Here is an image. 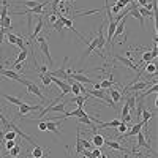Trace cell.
Wrapping results in <instances>:
<instances>
[{
  "label": "cell",
  "mask_w": 158,
  "mask_h": 158,
  "mask_svg": "<svg viewBox=\"0 0 158 158\" xmlns=\"http://www.w3.org/2000/svg\"><path fill=\"white\" fill-rule=\"evenodd\" d=\"M0 73H2L5 77H10V79H15V81H18V79L21 77L16 71H13V70H5V68H0Z\"/></svg>",
  "instance_id": "2e32d148"
},
{
  "label": "cell",
  "mask_w": 158,
  "mask_h": 158,
  "mask_svg": "<svg viewBox=\"0 0 158 158\" xmlns=\"http://www.w3.org/2000/svg\"><path fill=\"white\" fill-rule=\"evenodd\" d=\"M79 118V122H81V123H84V125H87V127H94V122H92V118H90V115H84V117H77Z\"/></svg>",
  "instance_id": "1f68e13d"
},
{
  "label": "cell",
  "mask_w": 158,
  "mask_h": 158,
  "mask_svg": "<svg viewBox=\"0 0 158 158\" xmlns=\"http://www.w3.org/2000/svg\"><path fill=\"white\" fill-rule=\"evenodd\" d=\"M84 150V146H82V139H81V131L77 130V136H76V155H81Z\"/></svg>",
  "instance_id": "ffe728a7"
},
{
  "label": "cell",
  "mask_w": 158,
  "mask_h": 158,
  "mask_svg": "<svg viewBox=\"0 0 158 158\" xmlns=\"http://www.w3.org/2000/svg\"><path fill=\"white\" fill-rule=\"evenodd\" d=\"M123 29H125V18L117 24V27H115V32H114V36H112V46H114V40L118 38L122 33H123Z\"/></svg>",
  "instance_id": "9a60e30c"
},
{
  "label": "cell",
  "mask_w": 158,
  "mask_h": 158,
  "mask_svg": "<svg viewBox=\"0 0 158 158\" xmlns=\"http://www.w3.org/2000/svg\"><path fill=\"white\" fill-rule=\"evenodd\" d=\"M40 79H41L43 85H46V87H49V85L52 84V77H51L49 74H40Z\"/></svg>",
  "instance_id": "d6a6232c"
},
{
  "label": "cell",
  "mask_w": 158,
  "mask_h": 158,
  "mask_svg": "<svg viewBox=\"0 0 158 158\" xmlns=\"http://www.w3.org/2000/svg\"><path fill=\"white\" fill-rule=\"evenodd\" d=\"M19 3L27 6V10H30V8H35L36 5H40L41 2H40V0H19Z\"/></svg>",
  "instance_id": "44dd1931"
},
{
  "label": "cell",
  "mask_w": 158,
  "mask_h": 158,
  "mask_svg": "<svg viewBox=\"0 0 158 158\" xmlns=\"http://www.w3.org/2000/svg\"><path fill=\"white\" fill-rule=\"evenodd\" d=\"M43 30V18H41V15H38V24H36V27H35V30H33V33L30 35V40H29V44H32L35 40L38 38V33Z\"/></svg>",
  "instance_id": "30bf717a"
},
{
  "label": "cell",
  "mask_w": 158,
  "mask_h": 158,
  "mask_svg": "<svg viewBox=\"0 0 158 158\" xmlns=\"http://www.w3.org/2000/svg\"><path fill=\"white\" fill-rule=\"evenodd\" d=\"M6 29H3V27H0V44L3 43V38H5V35H6Z\"/></svg>",
  "instance_id": "7bdbcfd3"
},
{
  "label": "cell",
  "mask_w": 158,
  "mask_h": 158,
  "mask_svg": "<svg viewBox=\"0 0 158 158\" xmlns=\"http://www.w3.org/2000/svg\"><path fill=\"white\" fill-rule=\"evenodd\" d=\"M115 130H117V133H120V135H123L125 131L128 130V127H127V123H125V122H120V123H118V127H117Z\"/></svg>",
  "instance_id": "74e56055"
},
{
  "label": "cell",
  "mask_w": 158,
  "mask_h": 158,
  "mask_svg": "<svg viewBox=\"0 0 158 158\" xmlns=\"http://www.w3.org/2000/svg\"><path fill=\"white\" fill-rule=\"evenodd\" d=\"M18 82H21V84H24L25 87H27V92H29V94H33V95H36L40 100H41V103H44V95L41 94V90H40V87L36 85V84H33V82H30L29 81V79H24L22 76L18 79Z\"/></svg>",
  "instance_id": "6da1fadb"
},
{
  "label": "cell",
  "mask_w": 158,
  "mask_h": 158,
  "mask_svg": "<svg viewBox=\"0 0 158 158\" xmlns=\"http://www.w3.org/2000/svg\"><path fill=\"white\" fill-rule=\"evenodd\" d=\"M48 21H49L51 24H54V22L57 21V15H56V13H49V15H48Z\"/></svg>",
  "instance_id": "b9f144b4"
},
{
  "label": "cell",
  "mask_w": 158,
  "mask_h": 158,
  "mask_svg": "<svg viewBox=\"0 0 158 158\" xmlns=\"http://www.w3.org/2000/svg\"><path fill=\"white\" fill-rule=\"evenodd\" d=\"M122 10L120 8H118L117 5H112V8H111V13H114V15H118V13H120Z\"/></svg>",
  "instance_id": "f6af8a7d"
},
{
  "label": "cell",
  "mask_w": 158,
  "mask_h": 158,
  "mask_svg": "<svg viewBox=\"0 0 158 158\" xmlns=\"http://www.w3.org/2000/svg\"><path fill=\"white\" fill-rule=\"evenodd\" d=\"M141 117H142V122L146 123V125H149V120L152 118V112H150L149 109H142V112H141Z\"/></svg>",
  "instance_id": "4316f807"
},
{
  "label": "cell",
  "mask_w": 158,
  "mask_h": 158,
  "mask_svg": "<svg viewBox=\"0 0 158 158\" xmlns=\"http://www.w3.org/2000/svg\"><path fill=\"white\" fill-rule=\"evenodd\" d=\"M97 49L95 51H101L104 48V44H106V36H104V22L100 25L98 29V33H97Z\"/></svg>",
  "instance_id": "52a82bcc"
},
{
  "label": "cell",
  "mask_w": 158,
  "mask_h": 158,
  "mask_svg": "<svg viewBox=\"0 0 158 158\" xmlns=\"http://www.w3.org/2000/svg\"><path fill=\"white\" fill-rule=\"evenodd\" d=\"M92 142H94V147H101V146H104V138H103L101 135L95 133V135H94V139H92Z\"/></svg>",
  "instance_id": "7402d4cb"
},
{
  "label": "cell",
  "mask_w": 158,
  "mask_h": 158,
  "mask_svg": "<svg viewBox=\"0 0 158 158\" xmlns=\"http://www.w3.org/2000/svg\"><path fill=\"white\" fill-rule=\"evenodd\" d=\"M136 147H146L150 153H155V152L152 150V147H150V142H147L146 136L142 135V131H139V133H138V142H136Z\"/></svg>",
  "instance_id": "9c48e42d"
},
{
  "label": "cell",
  "mask_w": 158,
  "mask_h": 158,
  "mask_svg": "<svg viewBox=\"0 0 158 158\" xmlns=\"http://www.w3.org/2000/svg\"><path fill=\"white\" fill-rule=\"evenodd\" d=\"M27 56H29V49H27V46H25L24 49H21V52L18 54V59L13 62V67H16V65H19V63H24L25 59H27Z\"/></svg>",
  "instance_id": "5bb4252c"
},
{
  "label": "cell",
  "mask_w": 158,
  "mask_h": 158,
  "mask_svg": "<svg viewBox=\"0 0 158 158\" xmlns=\"http://www.w3.org/2000/svg\"><path fill=\"white\" fill-rule=\"evenodd\" d=\"M16 46H18L19 49H24L25 46H27V44L24 43V38H22V36H19V35H18V40H16Z\"/></svg>",
  "instance_id": "f35d334b"
},
{
  "label": "cell",
  "mask_w": 158,
  "mask_h": 158,
  "mask_svg": "<svg viewBox=\"0 0 158 158\" xmlns=\"http://www.w3.org/2000/svg\"><path fill=\"white\" fill-rule=\"evenodd\" d=\"M128 15H131V16H133V18H136V19L139 21V24H141L142 27H144V18L141 16V13L138 11V2H135L133 5L130 6V13H128Z\"/></svg>",
  "instance_id": "7c38bea8"
},
{
  "label": "cell",
  "mask_w": 158,
  "mask_h": 158,
  "mask_svg": "<svg viewBox=\"0 0 158 158\" xmlns=\"http://www.w3.org/2000/svg\"><path fill=\"white\" fill-rule=\"evenodd\" d=\"M38 109H41V104H27V103H21L19 104V117L25 115V114H29L32 111H38Z\"/></svg>",
  "instance_id": "5b68a950"
},
{
  "label": "cell",
  "mask_w": 158,
  "mask_h": 158,
  "mask_svg": "<svg viewBox=\"0 0 158 158\" xmlns=\"http://www.w3.org/2000/svg\"><path fill=\"white\" fill-rule=\"evenodd\" d=\"M59 123L57 122H46V131H52V133H56V135H60V130H59Z\"/></svg>",
  "instance_id": "ac0fdd59"
},
{
  "label": "cell",
  "mask_w": 158,
  "mask_h": 158,
  "mask_svg": "<svg viewBox=\"0 0 158 158\" xmlns=\"http://www.w3.org/2000/svg\"><path fill=\"white\" fill-rule=\"evenodd\" d=\"M150 82H152V81H150ZM150 82H147V81H136L133 85L125 87L123 90H120V94H122V97H123L127 92H141V90H144V89H147Z\"/></svg>",
  "instance_id": "277c9868"
},
{
  "label": "cell",
  "mask_w": 158,
  "mask_h": 158,
  "mask_svg": "<svg viewBox=\"0 0 158 158\" xmlns=\"http://www.w3.org/2000/svg\"><path fill=\"white\" fill-rule=\"evenodd\" d=\"M38 70H40V74H48V67H46V65H40V67H38Z\"/></svg>",
  "instance_id": "ee69618b"
},
{
  "label": "cell",
  "mask_w": 158,
  "mask_h": 158,
  "mask_svg": "<svg viewBox=\"0 0 158 158\" xmlns=\"http://www.w3.org/2000/svg\"><path fill=\"white\" fill-rule=\"evenodd\" d=\"M87 98H89L87 94H85V95H77V97H74V101H76V104H77V108H84V103H85Z\"/></svg>",
  "instance_id": "484cf974"
},
{
  "label": "cell",
  "mask_w": 158,
  "mask_h": 158,
  "mask_svg": "<svg viewBox=\"0 0 158 158\" xmlns=\"http://www.w3.org/2000/svg\"><path fill=\"white\" fill-rule=\"evenodd\" d=\"M152 60H153L152 52H150V51H146V52L142 54V62H144V63H149V62H152Z\"/></svg>",
  "instance_id": "e575fe53"
},
{
  "label": "cell",
  "mask_w": 158,
  "mask_h": 158,
  "mask_svg": "<svg viewBox=\"0 0 158 158\" xmlns=\"http://www.w3.org/2000/svg\"><path fill=\"white\" fill-rule=\"evenodd\" d=\"M127 104H128V108H130V112L135 111L136 109V97L135 95H130L128 100H127Z\"/></svg>",
  "instance_id": "f1b7e54d"
},
{
  "label": "cell",
  "mask_w": 158,
  "mask_h": 158,
  "mask_svg": "<svg viewBox=\"0 0 158 158\" xmlns=\"http://www.w3.org/2000/svg\"><path fill=\"white\" fill-rule=\"evenodd\" d=\"M49 3V0H44V2H41L40 5H36L35 8H30V10H24V11H15L13 15H16V16H24V15H41V16H44V6Z\"/></svg>",
  "instance_id": "7a4b0ae2"
},
{
  "label": "cell",
  "mask_w": 158,
  "mask_h": 158,
  "mask_svg": "<svg viewBox=\"0 0 158 158\" xmlns=\"http://www.w3.org/2000/svg\"><path fill=\"white\" fill-rule=\"evenodd\" d=\"M18 144V141L15 139V141H5V147H6V150H11L13 147H15Z\"/></svg>",
  "instance_id": "ab89813d"
},
{
  "label": "cell",
  "mask_w": 158,
  "mask_h": 158,
  "mask_svg": "<svg viewBox=\"0 0 158 158\" xmlns=\"http://www.w3.org/2000/svg\"><path fill=\"white\" fill-rule=\"evenodd\" d=\"M87 112L84 111V108H76L74 111H70V112H65L67 117H84Z\"/></svg>",
  "instance_id": "e0dca14e"
},
{
  "label": "cell",
  "mask_w": 158,
  "mask_h": 158,
  "mask_svg": "<svg viewBox=\"0 0 158 158\" xmlns=\"http://www.w3.org/2000/svg\"><path fill=\"white\" fill-rule=\"evenodd\" d=\"M30 156H33V158H43L44 156V152H43V149L40 147V146H35L33 150L30 152Z\"/></svg>",
  "instance_id": "cb8c5ba5"
},
{
  "label": "cell",
  "mask_w": 158,
  "mask_h": 158,
  "mask_svg": "<svg viewBox=\"0 0 158 158\" xmlns=\"http://www.w3.org/2000/svg\"><path fill=\"white\" fill-rule=\"evenodd\" d=\"M38 130H41V131H46V122H43V120L40 122V123H38Z\"/></svg>",
  "instance_id": "bcb514c9"
},
{
  "label": "cell",
  "mask_w": 158,
  "mask_h": 158,
  "mask_svg": "<svg viewBox=\"0 0 158 158\" xmlns=\"http://www.w3.org/2000/svg\"><path fill=\"white\" fill-rule=\"evenodd\" d=\"M0 25H2L3 29H6L8 32L13 29V24H11V19H10V15L8 16H3V18H0Z\"/></svg>",
  "instance_id": "d6986e66"
},
{
  "label": "cell",
  "mask_w": 158,
  "mask_h": 158,
  "mask_svg": "<svg viewBox=\"0 0 158 158\" xmlns=\"http://www.w3.org/2000/svg\"><path fill=\"white\" fill-rule=\"evenodd\" d=\"M52 29H54V30H62V29H63V22H62V19L59 18V15H57V21L52 24Z\"/></svg>",
  "instance_id": "d590c367"
},
{
  "label": "cell",
  "mask_w": 158,
  "mask_h": 158,
  "mask_svg": "<svg viewBox=\"0 0 158 158\" xmlns=\"http://www.w3.org/2000/svg\"><path fill=\"white\" fill-rule=\"evenodd\" d=\"M156 90H158V87H156V84H153L150 89H144V92L141 94V98H144V97H147V95H150V94H156Z\"/></svg>",
  "instance_id": "4dcf8cb0"
},
{
  "label": "cell",
  "mask_w": 158,
  "mask_h": 158,
  "mask_svg": "<svg viewBox=\"0 0 158 158\" xmlns=\"http://www.w3.org/2000/svg\"><path fill=\"white\" fill-rule=\"evenodd\" d=\"M16 136H18L16 131H13V130L10 131V130H8V131H5V133H3V138H2V139H3V142H5V141H15Z\"/></svg>",
  "instance_id": "d4e9b609"
},
{
  "label": "cell",
  "mask_w": 158,
  "mask_h": 158,
  "mask_svg": "<svg viewBox=\"0 0 158 158\" xmlns=\"http://www.w3.org/2000/svg\"><path fill=\"white\" fill-rule=\"evenodd\" d=\"M6 38H8V43L10 44H16V40H18V35L11 33V32H6Z\"/></svg>",
  "instance_id": "8d00e7d4"
},
{
  "label": "cell",
  "mask_w": 158,
  "mask_h": 158,
  "mask_svg": "<svg viewBox=\"0 0 158 158\" xmlns=\"http://www.w3.org/2000/svg\"><path fill=\"white\" fill-rule=\"evenodd\" d=\"M114 59H117V60H120L123 65H125V67H128L130 70H135L136 73L139 71V65H135V62L133 60H130V59H127V57H122V56H114Z\"/></svg>",
  "instance_id": "ba28073f"
},
{
  "label": "cell",
  "mask_w": 158,
  "mask_h": 158,
  "mask_svg": "<svg viewBox=\"0 0 158 158\" xmlns=\"http://www.w3.org/2000/svg\"><path fill=\"white\" fill-rule=\"evenodd\" d=\"M104 144H106V146L109 147V149H112V150H118V152H123V153H130V150H127L125 147H122L120 144H118V141H106L104 139Z\"/></svg>",
  "instance_id": "8fae6325"
},
{
  "label": "cell",
  "mask_w": 158,
  "mask_h": 158,
  "mask_svg": "<svg viewBox=\"0 0 158 158\" xmlns=\"http://www.w3.org/2000/svg\"><path fill=\"white\" fill-rule=\"evenodd\" d=\"M8 153H10V155H11L13 158H16V156H18V155L21 153V146H19V144H16V146L13 147L11 150H8Z\"/></svg>",
  "instance_id": "836d02e7"
},
{
  "label": "cell",
  "mask_w": 158,
  "mask_h": 158,
  "mask_svg": "<svg viewBox=\"0 0 158 158\" xmlns=\"http://www.w3.org/2000/svg\"><path fill=\"white\" fill-rule=\"evenodd\" d=\"M35 43H38L40 44V49H41V52L48 57V62H49V65L52 67L54 65V60H52V57H51V52H49V44H48V40L44 38V36H38L36 38V41Z\"/></svg>",
  "instance_id": "3957f363"
},
{
  "label": "cell",
  "mask_w": 158,
  "mask_h": 158,
  "mask_svg": "<svg viewBox=\"0 0 158 158\" xmlns=\"http://www.w3.org/2000/svg\"><path fill=\"white\" fill-rule=\"evenodd\" d=\"M104 92L111 95V100H112V103H118V101L122 100V94H120V90H117V89H114V87H109V89H106Z\"/></svg>",
  "instance_id": "4fadbf2b"
},
{
  "label": "cell",
  "mask_w": 158,
  "mask_h": 158,
  "mask_svg": "<svg viewBox=\"0 0 158 158\" xmlns=\"http://www.w3.org/2000/svg\"><path fill=\"white\" fill-rule=\"evenodd\" d=\"M82 146H84L85 150H92V149H94V144H92L90 141H87V139H82Z\"/></svg>",
  "instance_id": "60d3db41"
},
{
  "label": "cell",
  "mask_w": 158,
  "mask_h": 158,
  "mask_svg": "<svg viewBox=\"0 0 158 158\" xmlns=\"http://www.w3.org/2000/svg\"><path fill=\"white\" fill-rule=\"evenodd\" d=\"M144 125H146V123H144L142 120H141V122H138L136 125L131 127L128 131H125L123 135H120V139H127V138H131V136H136V135L139 133V131L142 130V127H144Z\"/></svg>",
  "instance_id": "8992f818"
},
{
  "label": "cell",
  "mask_w": 158,
  "mask_h": 158,
  "mask_svg": "<svg viewBox=\"0 0 158 158\" xmlns=\"http://www.w3.org/2000/svg\"><path fill=\"white\" fill-rule=\"evenodd\" d=\"M144 71H146L147 74H156V65L153 62H149L144 65Z\"/></svg>",
  "instance_id": "603a6c76"
},
{
  "label": "cell",
  "mask_w": 158,
  "mask_h": 158,
  "mask_svg": "<svg viewBox=\"0 0 158 158\" xmlns=\"http://www.w3.org/2000/svg\"><path fill=\"white\" fill-rule=\"evenodd\" d=\"M3 98H5L8 103H11V104H16V106H19V104L22 103V101H21V98L13 97V95H3Z\"/></svg>",
  "instance_id": "83f0119b"
},
{
  "label": "cell",
  "mask_w": 158,
  "mask_h": 158,
  "mask_svg": "<svg viewBox=\"0 0 158 158\" xmlns=\"http://www.w3.org/2000/svg\"><path fill=\"white\" fill-rule=\"evenodd\" d=\"M71 92H73V94L77 97V95H81V82H76V81H73L71 84Z\"/></svg>",
  "instance_id": "f546056e"
}]
</instances>
